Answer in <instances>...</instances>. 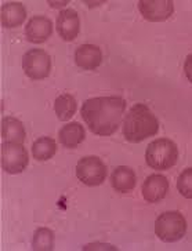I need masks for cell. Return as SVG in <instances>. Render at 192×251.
<instances>
[{"label": "cell", "instance_id": "obj_1", "mask_svg": "<svg viewBox=\"0 0 192 251\" xmlns=\"http://www.w3.org/2000/svg\"><path fill=\"white\" fill-rule=\"evenodd\" d=\"M126 111L122 97H96L82 105V118L91 133L108 137L119 128Z\"/></svg>", "mask_w": 192, "mask_h": 251}, {"label": "cell", "instance_id": "obj_2", "mask_svg": "<svg viewBox=\"0 0 192 251\" xmlns=\"http://www.w3.org/2000/svg\"><path fill=\"white\" fill-rule=\"evenodd\" d=\"M159 131V120L145 103H136L123 120V135L129 142L138 144Z\"/></svg>", "mask_w": 192, "mask_h": 251}, {"label": "cell", "instance_id": "obj_3", "mask_svg": "<svg viewBox=\"0 0 192 251\" xmlns=\"http://www.w3.org/2000/svg\"><path fill=\"white\" fill-rule=\"evenodd\" d=\"M178 159L177 145L169 138L152 141L145 151L147 164L154 170H169Z\"/></svg>", "mask_w": 192, "mask_h": 251}, {"label": "cell", "instance_id": "obj_4", "mask_svg": "<svg viewBox=\"0 0 192 251\" xmlns=\"http://www.w3.org/2000/svg\"><path fill=\"white\" fill-rule=\"evenodd\" d=\"M155 233L165 243L181 240L187 233V221L180 211H166L155 221Z\"/></svg>", "mask_w": 192, "mask_h": 251}, {"label": "cell", "instance_id": "obj_5", "mask_svg": "<svg viewBox=\"0 0 192 251\" xmlns=\"http://www.w3.org/2000/svg\"><path fill=\"white\" fill-rule=\"evenodd\" d=\"M24 72L32 80H43L49 77L52 71V58L50 55L40 49H32L23 57Z\"/></svg>", "mask_w": 192, "mask_h": 251}, {"label": "cell", "instance_id": "obj_6", "mask_svg": "<svg viewBox=\"0 0 192 251\" xmlns=\"http://www.w3.org/2000/svg\"><path fill=\"white\" fill-rule=\"evenodd\" d=\"M76 177L87 186H98L105 181L107 166L97 156L82 157L76 164Z\"/></svg>", "mask_w": 192, "mask_h": 251}, {"label": "cell", "instance_id": "obj_7", "mask_svg": "<svg viewBox=\"0 0 192 251\" xmlns=\"http://www.w3.org/2000/svg\"><path fill=\"white\" fill-rule=\"evenodd\" d=\"M29 163L27 148L23 144L4 142L1 145V169L8 174L23 173Z\"/></svg>", "mask_w": 192, "mask_h": 251}, {"label": "cell", "instance_id": "obj_8", "mask_svg": "<svg viewBox=\"0 0 192 251\" xmlns=\"http://www.w3.org/2000/svg\"><path fill=\"white\" fill-rule=\"evenodd\" d=\"M138 10L142 17L151 23H162L174 13L171 0H140Z\"/></svg>", "mask_w": 192, "mask_h": 251}, {"label": "cell", "instance_id": "obj_9", "mask_svg": "<svg viewBox=\"0 0 192 251\" xmlns=\"http://www.w3.org/2000/svg\"><path fill=\"white\" fill-rule=\"evenodd\" d=\"M57 32L65 42L75 40L81 32V20L74 8L62 10L57 17Z\"/></svg>", "mask_w": 192, "mask_h": 251}, {"label": "cell", "instance_id": "obj_10", "mask_svg": "<svg viewBox=\"0 0 192 251\" xmlns=\"http://www.w3.org/2000/svg\"><path fill=\"white\" fill-rule=\"evenodd\" d=\"M169 181L162 174H152L144 181L141 192L148 203H158L166 198L169 192Z\"/></svg>", "mask_w": 192, "mask_h": 251}, {"label": "cell", "instance_id": "obj_11", "mask_svg": "<svg viewBox=\"0 0 192 251\" xmlns=\"http://www.w3.org/2000/svg\"><path fill=\"white\" fill-rule=\"evenodd\" d=\"M53 33V23L45 15L32 17L25 26V36L30 43H43Z\"/></svg>", "mask_w": 192, "mask_h": 251}, {"label": "cell", "instance_id": "obj_12", "mask_svg": "<svg viewBox=\"0 0 192 251\" xmlns=\"http://www.w3.org/2000/svg\"><path fill=\"white\" fill-rule=\"evenodd\" d=\"M75 62L83 71H94L103 62V52L98 46L82 45L75 51Z\"/></svg>", "mask_w": 192, "mask_h": 251}, {"label": "cell", "instance_id": "obj_13", "mask_svg": "<svg viewBox=\"0 0 192 251\" xmlns=\"http://www.w3.org/2000/svg\"><path fill=\"white\" fill-rule=\"evenodd\" d=\"M137 177L133 169L126 167V166H119L111 174L112 188L119 193H129L136 188Z\"/></svg>", "mask_w": 192, "mask_h": 251}, {"label": "cell", "instance_id": "obj_14", "mask_svg": "<svg viewBox=\"0 0 192 251\" xmlns=\"http://www.w3.org/2000/svg\"><path fill=\"white\" fill-rule=\"evenodd\" d=\"M27 20V8L20 1H8L1 6V25L4 28H17Z\"/></svg>", "mask_w": 192, "mask_h": 251}, {"label": "cell", "instance_id": "obj_15", "mask_svg": "<svg viewBox=\"0 0 192 251\" xmlns=\"http://www.w3.org/2000/svg\"><path fill=\"white\" fill-rule=\"evenodd\" d=\"M59 142L68 149H75L81 145L86 138V131L83 126L78 122H71L68 125L62 126L58 133Z\"/></svg>", "mask_w": 192, "mask_h": 251}, {"label": "cell", "instance_id": "obj_16", "mask_svg": "<svg viewBox=\"0 0 192 251\" xmlns=\"http://www.w3.org/2000/svg\"><path fill=\"white\" fill-rule=\"evenodd\" d=\"M1 137L6 142L23 144L27 138V131L24 125L18 119L7 116L1 120Z\"/></svg>", "mask_w": 192, "mask_h": 251}, {"label": "cell", "instance_id": "obj_17", "mask_svg": "<svg viewBox=\"0 0 192 251\" xmlns=\"http://www.w3.org/2000/svg\"><path fill=\"white\" fill-rule=\"evenodd\" d=\"M78 109V102L75 100V97L72 94H61L55 98V102H54V111L57 118L61 122H67L69 119L74 116Z\"/></svg>", "mask_w": 192, "mask_h": 251}, {"label": "cell", "instance_id": "obj_18", "mask_svg": "<svg viewBox=\"0 0 192 251\" xmlns=\"http://www.w3.org/2000/svg\"><path fill=\"white\" fill-rule=\"evenodd\" d=\"M57 152V144L50 137H42L37 138L32 145V155L39 162H46L52 159Z\"/></svg>", "mask_w": 192, "mask_h": 251}, {"label": "cell", "instance_id": "obj_19", "mask_svg": "<svg viewBox=\"0 0 192 251\" xmlns=\"http://www.w3.org/2000/svg\"><path fill=\"white\" fill-rule=\"evenodd\" d=\"M32 249L36 251H50L54 249V233L53 230L47 228L36 229L33 240H32Z\"/></svg>", "mask_w": 192, "mask_h": 251}, {"label": "cell", "instance_id": "obj_20", "mask_svg": "<svg viewBox=\"0 0 192 251\" xmlns=\"http://www.w3.org/2000/svg\"><path fill=\"white\" fill-rule=\"evenodd\" d=\"M177 189L185 199H192V167L185 169L178 176Z\"/></svg>", "mask_w": 192, "mask_h": 251}, {"label": "cell", "instance_id": "obj_21", "mask_svg": "<svg viewBox=\"0 0 192 251\" xmlns=\"http://www.w3.org/2000/svg\"><path fill=\"white\" fill-rule=\"evenodd\" d=\"M184 72L185 76H187V79L192 83V54H190V55L185 58Z\"/></svg>", "mask_w": 192, "mask_h": 251}, {"label": "cell", "instance_id": "obj_22", "mask_svg": "<svg viewBox=\"0 0 192 251\" xmlns=\"http://www.w3.org/2000/svg\"><path fill=\"white\" fill-rule=\"evenodd\" d=\"M90 249H110V250H113V247L110 246V244H100V243H93L89 244L84 247V250H90Z\"/></svg>", "mask_w": 192, "mask_h": 251}, {"label": "cell", "instance_id": "obj_23", "mask_svg": "<svg viewBox=\"0 0 192 251\" xmlns=\"http://www.w3.org/2000/svg\"><path fill=\"white\" fill-rule=\"evenodd\" d=\"M67 3L68 1H59V3H53V1H50V4H53V7H64Z\"/></svg>", "mask_w": 192, "mask_h": 251}]
</instances>
